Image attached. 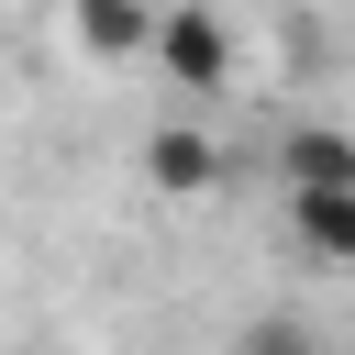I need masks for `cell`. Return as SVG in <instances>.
<instances>
[{
    "instance_id": "3",
    "label": "cell",
    "mask_w": 355,
    "mask_h": 355,
    "mask_svg": "<svg viewBox=\"0 0 355 355\" xmlns=\"http://www.w3.org/2000/svg\"><path fill=\"white\" fill-rule=\"evenodd\" d=\"M344 178H355V133H333V122L277 133V189H344Z\"/></svg>"
},
{
    "instance_id": "5",
    "label": "cell",
    "mask_w": 355,
    "mask_h": 355,
    "mask_svg": "<svg viewBox=\"0 0 355 355\" xmlns=\"http://www.w3.org/2000/svg\"><path fill=\"white\" fill-rule=\"evenodd\" d=\"M67 22H78L89 55H144V22H155V11H144V0H78Z\"/></svg>"
},
{
    "instance_id": "6",
    "label": "cell",
    "mask_w": 355,
    "mask_h": 355,
    "mask_svg": "<svg viewBox=\"0 0 355 355\" xmlns=\"http://www.w3.org/2000/svg\"><path fill=\"white\" fill-rule=\"evenodd\" d=\"M233 355H311V333H300V322H244Z\"/></svg>"
},
{
    "instance_id": "1",
    "label": "cell",
    "mask_w": 355,
    "mask_h": 355,
    "mask_svg": "<svg viewBox=\"0 0 355 355\" xmlns=\"http://www.w3.org/2000/svg\"><path fill=\"white\" fill-rule=\"evenodd\" d=\"M144 55H155L178 89H222V78H233V33H222V11H200V0H166V11L144 22Z\"/></svg>"
},
{
    "instance_id": "4",
    "label": "cell",
    "mask_w": 355,
    "mask_h": 355,
    "mask_svg": "<svg viewBox=\"0 0 355 355\" xmlns=\"http://www.w3.org/2000/svg\"><path fill=\"white\" fill-rule=\"evenodd\" d=\"M144 178H155V189H178V200H200V189H222V144H211V133H189V122H166V133L144 144Z\"/></svg>"
},
{
    "instance_id": "2",
    "label": "cell",
    "mask_w": 355,
    "mask_h": 355,
    "mask_svg": "<svg viewBox=\"0 0 355 355\" xmlns=\"http://www.w3.org/2000/svg\"><path fill=\"white\" fill-rule=\"evenodd\" d=\"M288 244L311 266H355V178L344 189H288Z\"/></svg>"
}]
</instances>
